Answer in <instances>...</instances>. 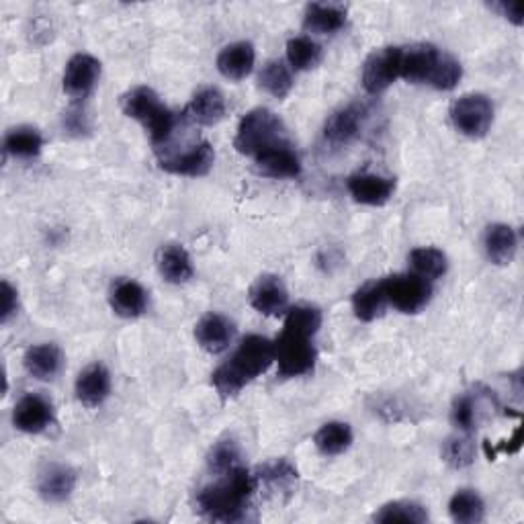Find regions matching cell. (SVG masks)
Here are the masks:
<instances>
[{
  "label": "cell",
  "instance_id": "cell-1",
  "mask_svg": "<svg viewBox=\"0 0 524 524\" xmlns=\"http://www.w3.org/2000/svg\"><path fill=\"white\" fill-rule=\"evenodd\" d=\"M256 492L254 473L240 465L228 473L215 475V482L197 492V510L213 522H240L252 508Z\"/></svg>",
  "mask_w": 524,
  "mask_h": 524
},
{
  "label": "cell",
  "instance_id": "cell-2",
  "mask_svg": "<svg viewBox=\"0 0 524 524\" xmlns=\"http://www.w3.org/2000/svg\"><path fill=\"white\" fill-rule=\"evenodd\" d=\"M273 363L275 342L267 336L248 334L240 340L230 361L213 371L211 383L222 396V400H230L236 398L250 381L265 373Z\"/></svg>",
  "mask_w": 524,
  "mask_h": 524
},
{
  "label": "cell",
  "instance_id": "cell-3",
  "mask_svg": "<svg viewBox=\"0 0 524 524\" xmlns=\"http://www.w3.org/2000/svg\"><path fill=\"white\" fill-rule=\"evenodd\" d=\"M121 109L129 119L140 121L156 152L170 146L181 131L185 117L172 113L150 86H134L121 97Z\"/></svg>",
  "mask_w": 524,
  "mask_h": 524
},
{
  "label": "cell",
  "instance_id": "cell-4",
  "mask_svg": "<svg viewBox=\"0 0 524 524\" xmlns=\"http://www.w3.org/2000/svg\"><path fill=\"white\" fill-rule=\"evenodd\" d=\"M285 123L281 121V117L267 109V107H258L248 111L238 129H236V138H234V148L244 154V156H258L260 152L269 150L271 146L285 142L287 134H285Z\"/></svg>",
  "mask_w": 524,
  "mask_h": 524
},
{
  "label": "cell",
  "instance_id": "cell-5",
  "mask_svg": "<svg viewBox=\"0 0 524 524\" xmlns=\"http://www.w3.org/2000/svg\"><path fill=\"white\" fill-rule=\"evenodd\" d=\"M316 361L318 351L314 334L283 326L281 336L275 340V363L279 367V375L285 379L310 375L316 369Z\"/></svg>",
  "mask_w": 524,
  "mask_h": 524
},
{
  "label": "cell",
  "instance_id": "cell-6",
  "mask_svg": "<svg viewBox=\"0 0 524 524\" xmlns=\"http://www.w3.org/2000/svg\"><path fill=\"white\" fill-rule=\"evenodd\" d=\"M451 121L459 134L479 140L484 138L494 121V105L486 95L479 93H469L459 97L451 105Z\"/></svg>",
  "mask_w": 524,
  "mask_h": 524
},
{
  "label": "cell",
  "instance_id": "cell-7",
  "mask_svg": "<svg viewBox=\"0 0 524 524\" xmlns=\"http://www.w3.org/2000/svg\"><path fill=\"white\" fill-rule=\"evenodd\" d=\"M387 303L402 314H418L432 297V285L416 273H400L383 279Z\"/></svg>",
  "mask_w": 524,
  "mask_h": 524
},
{
  "label": "cell",
  "instance_id": "cell-8",
  "mask_svg": "<svg viewBox=\"0 0 524 524\" xmlns=\"http://www.w3.org/2000/svg\"><path fill=\"white\" fill-rule=\"evenodd\" d=\"M215 150L209 142L201 140L185 146V150H172L158 156V164L162 170L177 174V177H205L213 168Z\"/></svg>",
  "mask_w": 524,
  "mask_h": 524
},
{
  "label": "cell",
  "instance_id": "cell-9",
  "mask_svg": "<svg viewBox=\"0 0 524 524\" xmlns=\"http://www.w3.org/2000/svg\"><path fill=\"white\" fill-rule=\"evenodd\" d=\"M402 48L387 46L375 50L363 66V86L369 95H381L400 78Z\"/></svg>",
  "mask_w": 524,
  "mask_h": 524
},
{
  "label": "cell",
  "instance_id": "cell-10",
  "mask_svg": "<svg viewBox=\"0 0 524 524\" xmlns=\"http://www.w3.org/2000/svg\"><path fill=\"white\" fill-rule=\"evenodd\" d=\"M445 52L439 50L432 43H416V46L402 48V66H400V78L408 82H424L430 84L434 82L436 74H439Z\"/></svg>",
  "mask_w": 524,
  "mask_h": 524
},
{
  "label": "cell",
  "instance_id": "cell-11",
  "mask_svg": "<svg viewBox=\"0 0 524 524\" xmlns=\"http://www.w3.org/2000/svg\"><path fill=\"white\" fill-rule=\"evenodd\" d=\"M101 78V62L91 54H76L68 60L62 86L72 101H86Z\"/></svg>",
  "mask_w": 524,
  "mask_h": 524
},
{
  "label": "cell",
  "instance_id": "cell-12",
  "mask_svg": "<svg viewBox=\"0 0 524 524\" xmlns=\"http://www.w3.org/2000/svg\"><path fill=\"white\" fill-rule=\"evenodd\" d=\"M365 107L363 105H346L334 111L324 125V140L334 148H342L353 144L359 136L365 123Z\"/></svg>",
  "mask_w": 524,
  "mask_h": 524
},
{
  "label": "cell",
  "instance_id": "cell-13",
  "mask_svg": "<svg viewBox=\"0 0 524 524\" xmlns=\"http://www.w3.org/2000/svg\"><path fill=\"white\" fill-rule=\"evenodd\" d=\"M248 299L262 316H281L289 310V291L277 275H260L252 283Z\"/></svg>",
  "mask_w": 524,
  "mask_h": 524
},
{
  "label": "cell",
  "instance_id": "cell-14",
  "mask_svg": "<svg viewBox=\"0 0 524 524\" xmlns=\"http://www.w3.org/2000/svg\"><path fill=\"white\" fill-rule=\"evenodd\" d=\"M13 424L27 434L46 432L54 424V406L39 393H27L13 410Z\"/></svg>",
  "mask_w": 524,
  "mask_h": 524
},
{
  "label": "cell",
  "instance_id": "cell-15",
  "mask_svg": "<svg viewBox=\"0 0 524 524\" xmlns=\"http://www.w3.org/2000/svg\"><path fill=\"white\" fill-rule=\"evenodd\" d=\"M78 484V473L64 463H50L37 475V492L50 504L66 502Z\"/></svg>",
  "mask_w": 524,
  "mask_h": 524
},
{
  "label": "cell",
  "instance_id": "cell-16",
  "mask_svg": "<svg viewBox=\"0 0 524 524\" xmlns=\"http://www.w3.org/2000/svg\"><path fill=\"white\" fill-rule=\"evenodd\" d=\"M236 326L230 318L217 312L205 314L195 326L197 344L209 355H222L234 342Z\"/></svg>",
  "mask_w": 524,
  "mask_h": 524
},
{
  "label": "cell",
  "instance_id": "cell-17",
  "mask_svg": "<svg viewBox=\"0 0 524 524\" xmlns=\"http://www.w3.org/2000/svg\"><path fill=\"white\" fill-rule=\"evenodd\" d=\"M254 164L260 174L271 179H297L301 174V160L289 140L254 156Z\"/></svg>",
  "mask_w": 524,
  "mask_h": 524
},
{
  "label": "cell",
  "instance_id": "cell-18",
  "mask_svg": "<svg viewBox=\"0 0 524 524\" xmlns=\"http://www.w3.org/2000/svg\"><path fill=\"white\" fill-rule=\"evenodd\" d=\"M346 189L357 203L369 207H381L389 203L393 193H396V181L373 172H359L353 174V177H348Z\"/></svg>",
  "mask_w": 524,
  "mask_h": 524
},
{
  "label": "cell",
  "instance_id": "cell-19",
  "mask_svg": "<svg viewBox=\"0 0 524 524\" xmlns=\"http://www.w3.org/2000/svg\"><path fill=\"white\" fill-rule=\"evenodd\" d=\"M76 400L84 408H99L111 396V373L103 363H93L80 371L76 385Z\"/></svg>",
  "mask_w": 524,
  "mask_h": 524
},
{
  "label": "cell",
  "instance_id": "cell-20",
  "mask_svg": "<svg viewBox=\"0 0 524 524\" xmlns=\"http://www.w3.org/2000/svg\"><path fill=\"white\" fill-rule=\"evenodd\" d=\"M109 303L121 318H140L148 310V291L134 279H117L109 291Z\"/></svg>",
  "mask_w": 524,
  "mask_h": 524
},
{
  "label": "cell",
  "instance_id": "cell-21",
  "mask_svg": "<svg viewBox=\"0 0 524 524\" xmlns=\"http://www.w3.org/2000/svg\"><path fill=\"white\" fill-rule=\"evenodd\" d=\"M156 267L164 281L172 285L189 283L195 275L189 252L181 244H164L156 252Z\"/></svg>",
  "mask_w": 524,
  "mask_h": 524
},
{
  "label": "cell",
  "instance_id": "cell-22",
  "mask_svg": "<svg viewBox=\"0 0 524 524\" xmlns=\"http://www.w3.org/2000/svg\"><path fill=\"white\" fill-rule=\"evenodd\" d=\"M224 115H226V99L215 89V86H205V89L197 91L183 113V117L189 123H197L205 127L220 123Z\"/></svg>",
  "mask_w": 524,
  "mask_h": 524
},
{
  "label": "cell",
  "instance_id": "cell-23",
  "mask_svg": "<svg viewBox=\"0 0 524 524\" xmlns=\"http://www.w3.org/2000/svg\"><path fill=\"white\" fill-rule=\"evenodd\" d=\"M23 365L31 377L39 381H52L62 371L64 355L60 351V346L52 342H43V344H35L27 348V353L23 357Z\"/></svg>",
  "mask_w": 524,
  "mask_h": 524
},
{
  "label": "cell",
  "instance_id": "cell-24",
  "mask_svg": "<svg viewBox=\"0 0 524 524\" xmlns=\"http://www.w3.org/2000/svg\"><path fill=\"white\" fill-rule=\"evenodd\" d=\"M256 62V52L250 41H236L217 54V70L228 80H244Z\"/></svg>",
  "mask_w": 524,
  "mask_h": 524
},
{
  "label": "cell",
  "instance_id": "cell-25",
  "mask_svg": "<svg viewBox=\"0 0 524 524\" xmlns=\"http://www.w3.org/2000/svg\"><path fill=\"white\" fill-rule=\"evenodd\" d=\"M346 25V7L340 3H312L305 7L303 27L310 33L332 35Z\"/></svg>",
  "mask_w": 524,
  "mask_h": 524
},
{
  "label": "cell",
  "instance_id": "cell-26",
  "mask_svg": "<svg viewBox=\"0 0 524 524\" xmlns=\"http://www.w3.org/2000/svg\"><path fill=\"white\" fill-rule=\"evenodd\" d=\"M484 248L490 262L506 267L514 260L518 250V236L508 224H492L484 236Z\"/></svg>",
  "mask_w": 524,
  "mask_h": 524
},
{
  "label": "cell",
  "instance_id": "cell-27",
  "mask_svg": "<svg viewBox=\"0 0 524 524\" xmlns=\"http://www.w3.org/2000/svg\"><path fill=\"white\" fill-rule=\"evenodd\" d=\"M254 477L258 488L265 486L271 494H281V492H291L295 488L299 473L287 459H275L260 465Z\"/></svg>",
  "mask_w": 524,
  "mask_h": 524
},
{
  "label": "cell",
  "instance_id": "cell-28",
  "mask_svg": "<svg viewBox=\"0 0 524 524\" xmlns=\"http://www.w3.org/2000/svg\"><path fill=\"white\" fill-rule=\"evenodd\" d=\"M387 308V297L383 279L361 285L353 295V312L361 322H373L383 316Z\"/></svg>",
  "mask_w": 524,
  "mask_h": 524
},
{
  "label": "cell",
  "instance_id": "cell-29",
  "mask_svg": "<svg viewBox=\"0 0 524 524\" xmlns=\"http://www.w3.org/2000/svg\"><path fill=\"white\" fill-rule=\"evenodd\" d=\"M314 445L324 457H336L353 445V428L346 422H326L314 434Z\"/></svg>",
  "mask_w": 524,
  "mask_h": 524
},
{
  "label": "cell",
  "instance_id": "cell-30",
  "mask_svg": "<svg viewBox=\"0 0 524 524\" xmlns=\"http://www.w3.org/2000/svg\"><path fill=\"white\" fill-rule=\"evenodd\" d=\"M43 148V136L39 134V129L31 125H19L13 127L9 134L5 136V154L13 158H35L39 156Z\"/></svg>",
  "mask_w": 524,
  "mask_h": 524
},
{
  "label": "cell",
  "instance_id": "cell-31",
  "mask_svg": "<svg viewBox=\"0 0 524 524\" xmlns=\"http://www.w3.org/2000/svg\"><path fill=\"white\" fill-rule=\"evenodd\" d=\"M410 265L416 275L424 277L426 281L441 279L449 271V260L447 254L439 248L430 246H420L410 252Z\"/></svg>",
  "mask_w": 524,
  "mask_h": 524
},
{
  "label": "cell",
  "instance_id": "cell-32",
  "mask_svg": "<svg viewBox=\"0 0 524 524\" xmlns=\"http://www.w3.org/2000/svg\"><path fill=\"white\" fill-rule=\"evenodd\" d=\"M260 89L275 99H285L293 89V76L291 70L281 60H271L262 66L258 74Z\"/></svg>",
  "mask_w": 524,
  "mask_h": 524
},
{
  "label": "cell",
  "instance_id": "cell-33",
  "mask_svg": "<svg viewBox=\"0 0 524 524\" xmlns=\"http://www.w3.org/2000/svg\"><path fill=\"white\" fill-rule=\"evenodd\" d=\"M322 60V48L312 37H291L287 41V62L295 72L312 70Z\"/></svg>",
  "mask_w": 524,
  "mask_h": 524
},
{
  "label": "cell",
  "instance_id": "cell-34",
  "mask_svg": "<svg viewBox=\"0 0 524 524\" xmlns=\"http://www.w3.org/2000/svg\"><path fill=\"white\" fill-rule=\"evenodd\" d=\"M449 514L455 522L461 524H477L486 516V504L477 492L459 490L449 502Z\"/></svg>",
  "mask_w": 524,
  "mask_h": 524
},
{
  "label": "cell",
  "instance_id": "cell-35",
  "mask_svg": "<svg viewBox=\"0 0 524 524\" xmlns=\"http://www.w3.org/2000/svg\"><path fill=\"white\" fill-rule=\"evenodd\" d=\"M375 522H412V524H424L428 520V512L424 506L408 500H398V502H389L381 506L375 516Z\"/></svg>",
  "mask_w": 524,
  "mask_h": 524
},
{
  "label": "cell",
  "instance_id": "cell-36",
  "mask_svg": "<svg viewBox=\"0 0 524 524\" xmlns=\"http://www.w3.org/2000/svg\"><path fill=\"white\" fill-rule=\"evenodd\" d=\"M240 461H242V451L238 443L232 439L217 441L207 455V467L215 475H222L240 467Z\"/></svg>",
  "mask_w": 524,
  "mask_h": 524
},
{
  "label": "cell",
  "instance_id": "cell-37",
  "mask_svg": "<svg viewBox=\"0 0 524 524\" xmlns=\"http://www.w3.org/2000/svg\"><path fill=\"white\" fill-rule=\"evenodd\" d=\"M443 459L455 469L469 467L475 459V447L469 434L463 432V436H451V439H447L443 445Z\"/></svg>",
  "mask_w": 524,
  "mask_h": 524
},
{
  "label": "cell",
  "instance_id": "cell-38",
  "mask_svg": "<svg viewBox=\"0 0 524 524\" xmlns=\"http://www.w3.org/2000/svg\"><path fill=\"white\" fill-rule=\"evenodd\" d=\"M451 420L465 434H471L477 428V406H475V400L467 396V393L455 400L453 410H451Z\"/></svg>",
  "mask_w": 524,
  "mask_h": 524
},
{
  "label": "cell",
  "instance_id": "cell-39",
  "mask_svg": "<svg viewBox=\"0 0 524 524\" xmlns=\"http://www.w3.org/2000/svg\"><path fill=\"white\" fill-rule=\"evenodd\" d=\"M0 289H3V312H0V322L7 324L19 310V293L9 281H3V287Z\"/></svg>",
  "mask_w": 524,
  "mask_h": 524
},
{
  "label": "cell",
  "instance_id": "cell-40",
  "mask_svg": "<svg viewBox=\"0 0 524 524\" xmlns=\"http://www.w3.org/2000/svg\"><path fill=\"white\" fill-rule=\"evenodd\" d=\"M494 9L500 11L502 17H506L514 25H522V5L520 3H500V5H494Z\"/></svg>",
  "mask_w": 524,
  "mask_h": 524
}]
</instances>
